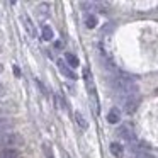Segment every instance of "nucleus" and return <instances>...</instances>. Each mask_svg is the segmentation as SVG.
Returning a JSON list of instances; mask_svg holds the SVG:
<instances>
[{"label":"nucleus","instance_id":"f257e3e1","mask_svg":"<svg viewBox=\"0 0 158 158\" xmlns=\"http://www.w3.org/2000/svg\"><path fill=\"white\" fill-rule=\"evenodd\" d=\"M114 89L119 90L121 94H124V95H133V94L138 92V83L131 75L121 73V75L114 77Z\"/></svg>","mask_w":158,"mask_h":158},{"label":"nucleus","instance_id":"f03ea898","mask_svg":"<svg viewBox=\"0 0 158 158\" xmlns=\"http://www.w3.org/2000/svg\"><path fill=\"white\" fill-rule=\"evenodd\" d=\"M24 143V138L14 131H4L0 133V150H14L15 146H21Z\"/></svg>","mask_w":158,"mask_h":158},{"label":"nucleus","instance_id":"7ed1b4c3","mask_svg":"<svg viewBox=\"0 0 158 158\" xmlns=\"http://www.w3.org/2000/svg\"><path fill=\"white\" fill-rule=\"evenodd\" d=\"M139 106V95L138 94H133V95H124L123 99V107L127 114H133L134 110Z\"/></svg>","mask_w":158,"mask_h":158},{"label":"nucleus","instance_id":"20e7f679","mask_svg":"<svg viewBox=\"0 0 158 158\" xmlns=\"http://www.w3.org/2000/svg\"><path fill=\"white\" fill-rule=\"evenodd\" d=\"M83 77H85L87 87H89V95L92 97L94 104H95V107H97V104H99V99H97V92H95V85H94V78H92V73H90L89 70H85V72H83Z\"/></svg>","mask_w":158,"mask_h":158},{"label":"nucleus","instance_id":"39448f33","mask_svg":"<svg viewBox=\"0 0 158 158\" xmlns=\"http://www.w3.org/2000/svg\"><path fill=\"white\" fill-rule=\"evenodd\" d=\"M56 65H58V70H60V72H61L63 75L66 77V78H70V80H75V78H77L75 72H73V70L70 68V66L66 65L65 61H63V60H58V61H56Z\"/></svg>","mask_w":158,"mask_h":158},{"label":"nucleus","instance_id":"423d86ee","mask_svg":"<svg viewBox=\"0 0 158 158\" xmlns=\"http://www.w3.org/2000/svg\"><path fill=\"white\" fill-rule=\"evenodd\" d=\"M109 151L112 153V156L123 158L124 156V144H121L119 141H112V143L109 144Z\"/></svg>","mask_w":158,"mask_h":158},{"label":"nucleus","instance_id":"0eeeda50","mask_svg":"<svg viewBox=\"0 0 158 158\" xmlns=\"http://www.w3.org/2000/svg\"><path fill=\"white\" fill-rule=\"evenodd\" d=\"M107 121H109L110 124H117V123H121V110L117 109L116 106L109 109V112H107Z\"/></svg>","mask_w":158,"mask_h":158},{"label":"nucleus","instance_id":"6e6552de","mask_svg":"<svg viewBox=\"0 0 158 158\" xmlns=\"http://www.w3.org/2000/svg\"><path fill=\"white\" fill-rule=\"evenodd\" d=\"M63 61H65L72 70H73V68H77V66L80 65V60L77 58V55H73V53H70V51H66V53H65V60H63Z\"/></svg>","mask_w":158,"mask_h":158},{"label":"nucleus","instance_id":"1a4fd4ad","mask_svg":"<svg viewBox=\"0 0 158 158\" xmlns=\"http://www.w3.org/2000/svg\"><path fill=\"white\" fill-rule=\"evenodd\" d=\"M83 22H85V27L94 29V27H97V22H99V19H97L95 14H85V17H83Z\"/></svg>","mask_w":158,"mask_h":158},{"label":"nucleus","instance_id":"9d476101","mask_svg":"<svg viewBox=\"0 0 158 158\" xmlns=\"http://www.w3.org/2000/svg\"><path fill=\"white\" fill-rule=\"evenodd\" d=\"M12 126H14L12 119H9V117H5V116H0V133H4V131H9Z\"/></svg>","mask_w":158,"mask_h":158},{"label":"nucleus","instance_id":"9b49d317","mask_svg":"<svg viewBox=\"0 0 158 158\" xmlns=\"http://www.w3.org/2000/svg\"><path fill=\"white\" fill-rule=\"evenodd\" d=\"M119 136H121V138H124L126 141H134V134L129 131V127H127V126H121V129H119Z\"/></svg>","mask_w":158,"mask_h":158},{"label":"nucleus","instance_id":"f8f14e48","mask_svg":"<svg viewBox=\"0 0 158 158\" xmlns=\"http://www.w3.org/2000/svg\"><path fill=\"white\" fill-rule=\"evenodd\" d=\"M0 158H19V151H15V150H0Z\"/></svg>","mask_w":158,"mask_h":158},{"label":"nucleus","instance_id":"ddd939ff","mask_svg":"<svg viewBox=\"0 0 158 158\" xmlns=\"http://www.w3.org/2000/svg\"><path fill=\"white\" fill-rule=\"evenodd\" d=\"M24 26H26V29H27V32H29V34H31L32 38H34V36H36V27L32 26L31 19H29L27 15H24Z\"/></svg>","mask_w":158,"mask_h":158},{"label":"nucleus","instance_id":"4468645a","mask_svg":"<svg viewBox=\"0 0 158 158\" xmlns=\"http://www.w3.org/2000/svg\"><path fill=\"white\" fill-rule=\"evenodd\" d=\"M53 36H55V34H53V29L49 27L48 24L43 26V39H44V41H51Z\"/></svg>","mask_w":158,"mask_h":158},{"label":"nucleus","instance_id":"2eb2a0df","mask_svg":"<svg viewBox=\"0 0 158 158\" xmlns=\"http://www.w3.org/2000/svg\"><path fill=\"white\" fill-rule=\"evenodd\" d=\"M75 119H77V123L80 124V127H83V129H87V126H89V124H87V121L83 119V116L80 112H77L75 114Z\"/></svg>","mask_w":158,"mask_h":158},{"label":"nucleus","instance_id":"dca6fc26","mask_svg":"<svg viewBox=\"0 0 158 158\" xmlns=\"http://www.w3.org/2000/svg\"><path fill=\"white\" fill-rule=\"evenodd\" d=\"M136 158H153V155L146 153V151H138V153H136Z\"/></svg>","mask_w":158,"mask_h":158},{"label":"nucleus","instance_id":"f3484780","mask_svg":"<svg viewBox=\"0 0 158 158\" xmlns=\"http://www.w3.org/2000/svg\"><path fill=\"white\" fill-rule=\"evenodd\" d=\"M4 94H5V87L2 85V83H0V97L4 95Z\"/></svg>","mask_w":158,"mask_h":158},{"label":"nucleus","instance_id":"a211bd4d","mask_svg":"<svg viewBox=\"0 0 158 158\" xmlns=\"http://www.w3.org/2000/svg\"><path fill=\"white\" fill-rule=\"evenodd\" d=\"M46 153H48V158H53V155H51V150H49L48 146H46Z\"/></svg>","mask_w":158,"mask_h":158},{"label":"nucleus","instance_id":"6ab92c4d","mask_svg":"<svg viewBox=\"0 0 158 158\" xmlns=\"http://www.w3.org/2000/svg\"><path fill=\"white\" fill-rule=\"evenodd\" d=\"M2 70H4V66H2V65H0V73H2Z\"/></svg>","mask_w":158,"mask_h":158}]
</instances>
